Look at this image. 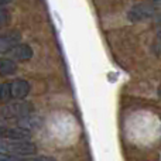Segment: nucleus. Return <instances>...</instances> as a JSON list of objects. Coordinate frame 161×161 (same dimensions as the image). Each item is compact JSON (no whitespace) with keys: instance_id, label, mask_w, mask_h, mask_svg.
<instances>
[{"instance_id":"obj_1","label":"nucleus","mask_w":161,"mask_h":161,"mask_svg":"<svg viewBox=\"0 0 161 161\" xmlns=\"http://www.w3.org/2000/svg\"><path fill=\"white\" fill-rule=\"evenodd\" d=\"M36 153L37 147L31 142H0V156L3 157H27Z\"/></svg>"},{"instance_id":"obj_2","label":"nucleus","mask_w":161,"mask_h":161,"mask_svg":"<svg viewBox=\"0 0 161 161\" xmlns=\"http://www.w3.org/2000/svg\"><path fill=\"white\" fill-rule=\"evenodd\" d=\"M34 106L30 102H11L0 108V119L8 120L16 119L20 120L23 117H27L33 113Z\"/></svg>"},{"instance_id":"obj_3","label":"nucleus","mask_w":161,"mask_h":161,"mask_svg":"<svg viewBox=\"0 0 161 161\" xmlns=\"http://www.w3.org/2000/svg\"><path fill=\"white\" fill-rule=\"evenodd\" d=\"M156 3H139V4H134L129 10L127 17L130 21H142V20L150 19L151 16L156 14Z\"/></svg>"},{"instance_id":"obj_4","label":"nucleus","mask_w":161,"mask_h":161,"mask_svg":"<svg viewBox=\"0 0 161 161\" xmlns=\"http://www.w3.org/2000/svg\"><path fill=\"white\" fill-rule=\"evenodd\" d=\"M30 133L19 127L0 126V142H27Z\"/></svg>"},{"instance_id":"obj_5","label":"nucleus","mask_w":161,"mask_h":161,"mask_svg":"<svg viewBox=\"0 0 161 161\" xmlns=\"http://www.w3.org/2000/svg\"><path fill=\"white\" fill-rule=\"evenodd\" d=\"M7 57L8 59H16V61H27L33 57V50L28 47L27 44H19L14 48H11L10 51H7Z\"/></svg>"},{"instance_id":"obj_6","label":"nucleus","mask_w":161,"mask_h":161,"mask_svg":"<svg viewBox=\"0 0 161 161\" xmlns=\"http://www.w3.org/2000/svg\"><path fill=\"white\" fill-rule=\"evenodd\" d=\"M30 92V85L28 82L23 79L19 80H14V82L10 83V96L11 99H23Z\"/></svg>"},{"instance_id":"obj_7","label":"nucleus","mask_w":161,"mask_h":161,"mask_svg":"<svg viewBox=\"0 0 161 161\" xmlns=\"http://www.w3.org/2000/svg\"><path fill=\"white\" fill-rule=\"evenodd\" d=\"M20 40H21V36L19 33H7L0 36V51L3 53L10 51L11 48L20 44Z\"/></svg>"},{"instance_id":"obj_8","label":"nucleus","mask_w":161,"mask_h":161,"mask_svg":"<svg viewBox=\"0 0 161 161\" xmlns=\"http://www.w3.org/2000/svg\"><path fill=\"white\" fill-rule=\"evenodd\" d=\"M17 71V65L14 61L8 58H2L0 59V75H13Z\"/></svg>"},{"instance_id":"obj_9","label":"nucleus","mask_w":161,"mask_h":161,"mask_svg":"<svg viewBox=\"0 0 161 161\" xmlns=\"http://www.w3.org/2000/svg\"><path fill=\"white\" fill-rule=\"evenodd\" d=\"M10 96V83H2L0 85V100H8Z\"/></svg>"},{"instance_id":"obj_10","label":"nucleus","mask_w":161,"mask_h":161,"mask_svg":"<svg viewBox=\"0 0 161 161\" xmlns=\"http://www.w3.org/2000/svg\"><path fill=\"white\" fill-rule=\"evenodd\" d=\"M0 161H28L24 157H0Z\"/></svg>"},{"instance_id":"obj_11","label":"nucleus","mask_w":161,"mask_h":161,"mask_svg":"<svg viewBox=\"0 0 161 161\" xmlns=\"http://www.w3.org/2000/svg\"><path fill=\"white\" fill-rule=\"evenodd\" d=\"M6 21H7V13L4 8L0 7V24H4Z\"/></svg>"},{"instance_id":"obj_12","label":"nucleus","mask_w":161,"mask_h":161,"mask_svg":"<svg viewBox=\"0 0 161 161\" xmlns=\"http://www.w3.org/2000/svg\"><path fill=\"white\" fill-rule=\"evenodd\" d=\"M28 161H55L51 157H34V158H28Z\"/></svg>"},{"instance_id":"obj_13","label":"nucleus","mask_w":161,"mask_h":161,"mask_svg":"<svg viewBox=\"0 0 161 161\" xmlns=\"http://www.w3.org/2000/svg\"><path fill=\"white\" fill-rule=\"evenodd\" d=\"M157 44H158V47L161 48V27L157 30Z\"/></svg>"},{"instance_id":"obj_14","label":"nucleus","mask_w":161,"mask_h":161,"mask_svg":"<svg viewBox=\"0 0 161 161\" xmlns=\"http://www.w3.org/2000/svg\"><path fill=\"white\" fill-rule=\"evenodd\" d=\"M157 21L161 23V14H158V16H157Z\"/></svg>"},{"instance_id":"obj_15","label":"nucleus","mask_w":161,"mask_h":161,"mask_svg":"<svg viewBox=\"0 0 161 161\" xmlns=\"http://www.w3.org/2000/svg\"><path fill=\"white\" fill-rule=\"evenodd\" d=\"M158 92H160V93H161V86H160V89H158Z\"/></svg>"}]
</instances>
